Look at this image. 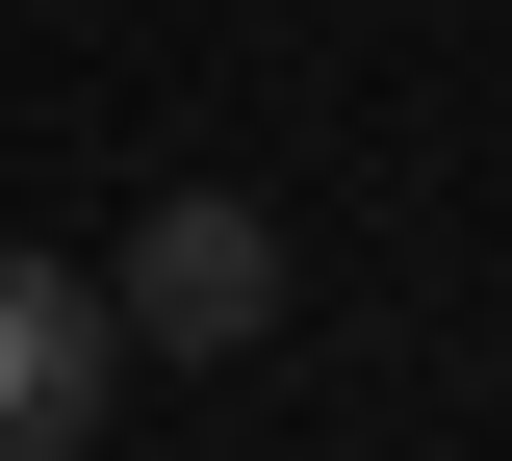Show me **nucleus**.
Listing matches in <instances>:
<instances>
[{"mask_svg":"<svg viewBox=\"0 0 512 461\" xmlns=\"http://www.w3.org/2000/svg\"><path fill=\"white\" fill-rule=\"evenodd\" d=\"M103 308L154 333V359H256V333H282V231H256L231 180H180L154 231H128V282H103Z\"/></svg>","mask_w":512,"mask_h":461,"instance_id":"nucleus-1","label":"nucleus"},{"mask_svg":"<svg viewBox=\"0 0 512 461\" xmlns=\"http://www.w3.org/2000/svg\"><path fill=\"white\" fill-rule=\"evenodd\" d=\"M103 359H128V308L77 257H0V461H77L103 436Z\"/></svg>","mask_w":512,"mask_h":461,"instance_id":"nucleus-2","label":"nucleus"}]
</instances>
